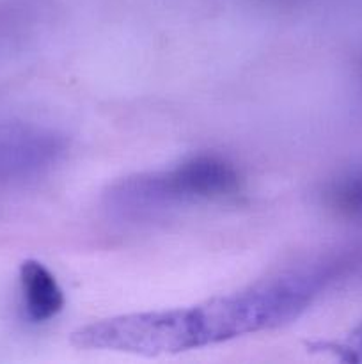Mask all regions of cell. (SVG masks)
<instances>
[{
    "label": "cell",
    "mask_w": 362,
    "mask_h": 364,
    "mask_svg": "<svg viewBox=\"0 0 362 364\" xmlns=\"http://www.w3.org/2000/svg\"><path fill=\"white\" fill-rule=\"evenodd\" d=\"M240 176L226 160L194 156L172 171L124 180L110 194L112 208L130 215L151 212L174 203L213 201L238 194Z\"/></svg>",
    "instance_id": "cell-1"
},
{
    "label": "cell",
    "mask_w": 362,
    "mask_h": 364,
    "mask_svg": "<svg viewBox=\"0 0 362 364\" xmlns=\"http://www.w3.org/2000/svg\"><path fill=\"white\" fill-rule=\"evenodd\" d=\"M62 142L48 132L31 127L0 128V178L41 173L55 162Z\"/></svg>",
    "instance_id": "cell-2"
},
{
    "label": "cell",
    "mask_w": 362,
    "mask_h": 364,
    "mask_svg": "<svg viewBox=\"0 0 362 364\" xmlns=\"http://www.w3.org/2000/svg\"><path fill=\"white\" fill-rule=\"evenodd\" d=\"M20 283L27 316L35 323L48 322L64 308V294L55 276L43 263L27 259L20 267Z\"/></svg>",
    "instance_id": "cell-3"
},
{
    "label": "cell",
    "mask_w": 362,
    "mask_h": 364,
    "mask_svg": "<svg viewBox=\"0 0 362 364\" xmlns=\"http://www.w3.org/2000/svg\"><path fill=\"white\" fill-rule=\"evenodd\" d=\"M327 199L329 205L343 217L362 220V166L332 181Z\"/></svg>",
    "instance_id": "cell-4"
}]
</instances>
